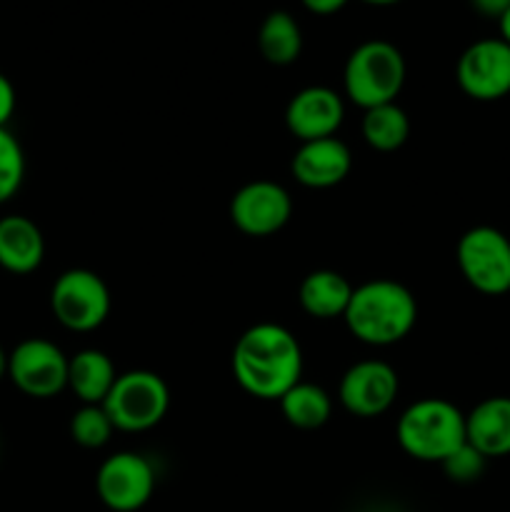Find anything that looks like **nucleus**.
I'll use <instances>...</instances> for the list:
<instances>
[{
  "label": "nucleus",
  "instance_id": "1",
  "mask_svg": "<svg viewBox=\"0 0 510 512\" xmlns=\"http://www.w3.org/2000/svg\"><path fill=\"white\" fill-rule=\"evenodd\" d=\"M235 383L258 400H280L303 375L298 338L278 323L245 330L233 348Z\"/></svg>",
  "mask_w": 510,
  "mask_h": 512
},
{
  "label": "nucleus",
  "instance_id": "2",
  "mask_svg": "<svg viewBox=\"0 0 510 512\" xmlns=\"http://www.w3.org/2000/svg\"><path fill=\"white\" fill-rule=\"evenodd\" d=\"M343 320L360 343L385 348L400 343L415 328L418 303L403 283L370 280L353 288Z\"/></svg>",
  "mask_w": 510,
  "mask_h": 512
},
{
  "label": "nucleus",
  "instance_id": "3",
  "mask_svg": "<svg viewBox=\"0 0 510 512\" xmlns=\"http://www.w3.org/2000/svg\"><path fill=\"white\" fill-rule=\"evenodd\" d=\"M395 438L410 458L420 463H443L465 443V415L450 400H415L400 413Z\"/></svg>",
  "mask_w": 510,
  "mask_h": 512
},
{
  "label": "nucleus",
  "instance_id": "4",
  "mask_svg": "<svg viewBox=\"0 0 510 512\" xmlns=\"http://www.w3.org/2000/svg\"><path fill=\"white\" fill-rule=\"evenodd\" d=\"M405 83V58L388 40H365L350 53L343 70L345 95L358 108L395 103Z\"/></svg>",
  "mask_w": 510,
  "mask_h": 512
},
{
  "label": "nucleus",
  "instance_id": "5",
  "mask_svg": "<svg viewBox=\"0 0 510 512\" xmlns=\"http://www.w3.org/2000/svg\"><path fill=\"white\" fill-rule=\"evenodd\" d=\"M115 430L123 433H145L165 418L170 408V390L158 373L150 370H130L118 375L103 400Z\"/></svg>",
  "mask_w": 510,
  "mask_h": 512
},
{
  "label": "nucleus",
  "instance_id": "6",
  "mask_svg": "<svg viewBox=\"0 0 510 512\" xmlns=\"http://www.w3.org/2000/svg\"><path fill=\"white\" fill-rule=\"evenodd\" d=\"M455 258L463 278L478 293L505 295L510 290V240L498 228H470L458 240Z\"/></svg>",
  "mask_w": 510,
  "mask_h": 512
},
{
  "label": "nucleus",
  "instance_id": "7",
  "mask_svg": "<svg viewBox=\"0 0 510 512\" xmlns=\"http://www.w3.org/2000/svg\"><path fill=\"white\" fill-rule=\"evenodd\" d=\"M50 308L63 328L73 333H90L108 318L110 290L93 270H65L50 290Z\"/></svg>",
  "mask_w": 510,
  "mask_h": 512
},
{
  "label": "nucleus",
  "instance_id": "8",
  "mask_svg": "<svg viewBox=\"0 0 510 512\" xmlns=\"http://www.w3.org/2000/svg\"><path fill=\"white\" fill-rule=\"evenodd\" d=\"M68 363L70 358L55 343L30 338L8 355V378L30 398H53L68 388Z\"/></svg>",
  "mask_w": 510,
  "mask_h": 512
},
{
  "label": "nucleus",
  "instance_id": "9",
  "mask_svg": "<svg viewBox=\"0 0 510 512\" xmlns=\"http://www.w3.org/2000/svg\"><path fill=\"white\" fill-rule=\"evenodd\" d=\"M100 503L113 512H138L155 493V470L138 453H115L95 475Z\"/></svg>",
  "mask_w": 510,
  "mask_h": 512
},
{
  "label": "nucleus",
  "instance_id": "10",
  "mask_svg": "<svg viewBox=\"0 0 510 512\" xmlns=\"http://www.w3.org/2000/svg\"><path fill=\"white\" fill-rule=\"evenodd\" d=\"M455 78L468 98L493 103L510 93V45L503 38H483L463 50Z\"/></svg>",
  "mask_w": 510,
  "mask_h": 512
},
{
  "label": "nucleus",
  "instance_id": "11",
  "mask_svg": "<svg viewBox=\"0 0 510 512\" xmlns=\"http://www.w3.org/2000/svg\"><path fill=\"white\" fill-rule=\"evenodd\" d=\"M293 215V198L273 180H253L230 200V220L250 238H268L285 228Z\"/></svg>",
  "mask_w": 510,
  "mask_h": 512
},
{
  "label": "nucleus",
  "instance_id": "12",
  "mask_svg": "<svg viewBox=\"0 0 510 512\" xmlns=\"http://www.w3.org/2000/svg\"><path fill=\"white\" fill-rule=\"evenodd\" d=\"M398 373L383 360H363L345 370L340 380V405L355 418H378L398 398Z\"/></svg>",
  "mask_w": 510,
  "mask_h": 512
},
{
  "label": "nucleus",
  "instance_id": "13",
  "mask_svg": "<svg viewBox=\"0 0 510 512\" xmlns=\"http://www.w3.org/2000/svg\"><path fill=\"white\" fill-rule=\"evenodd\" d=\"M343 118V98L325 85L303 88L290 98L288 108H285V125L300 143L333 138L343 125Z\"/></svg>",
  "mask_w": 510,
  "mask_h": 512
},
{
  "label": "nucleus",
  "instance_id": "14",
  "mask_svg": "<svg viewBox=\"0 0 510 512\" xmlns=\"http://www.w3.org/2000/svg\"><path fill=\"white\" fill-rule=\"evenodd\" d=\"M350 168H353V155H350L348 145L343 140L333 138H320L300 143L295 150L293 163V178L298 180L305 188H333V185L343 183L348 178Z\"/></svg>",
  "mask_w": 510,
  "mask_h": 512
},
{
  "label": "nucleus",
  "instance_id": "15",
  "mask_svg": "<svg viewBox=\"0 0 510 512\" xmlns=\"http://www.w3.org/2000/svg\"><path fill=\"white\" fill-rule=\"evenodd\" d=\"M465 440L485 458L510 455V398H485L465 415Z\"/></svg>",
  "mask_w": 510,
  "mask_h": 512
},
{
  "label": "nucleus",
  "instance_id": "16",
  "mask_svg": "<svg viewBox=\"0 0 510 512\" xmlns=\"http://www.w3.org/2000/svg\"><path fill=\"white\" fill-rule=\"evenodd\" d=\"M45 258V240L38 225L25 215L0 220V268L15 275H28Z\"/></svg>",
  "mask_w": 510,
  "mask_h": 512
},
{
  "label": "nucleus",
  "instance_id": "17",
  "mask_svg": "<svg viewBox=\"0 0 510 512\" xmlns=\"http://www.w3.org/2000/svg\"><path fill=\"white\" fill-rule=\"evenodd\" d=\"M353 295V285L335 270H313L298 288L300 308L318 320L343 318Z\"/></svg>",
  "mask_w": 510,
  "mask_h": 512
},
{
  "label": "nucleus",
  "instance_id": "18",
  "mask_svg": "<svg viewBox=\"0 0 510 512\" xmlns=\"http://www.w3.org/2000/svg\"><path fill=\"white\" fill-rule=\"evenodd\" d=\"M118 380L115 365L103 350H80L68 363V388L83 405H103Z\"/></svg>",
  "mask_w": 510,
  "mask_h": 512
},
{
  "label": "nucleus",
  "instance_id": "19",
  "mask_svg": "<svg viewBox=\"0 0 510 512\" xmlns=\"http://www.w3.org/2000/svg\"><path fill=\"white\" fill-rule=\"evenodd\" d=\"M278 403L283 418L300 430L323 428L333 413V400H330L328 390L315 383H303V380L293 385Z\"/></svg>",
  "mask_w": 510,
  "mask_h": 512
},
{
  "label": "nucleus",
  "instance_id": "20",
  "mask_svg": "<svg viewBox=\"0 0 510 512\" xmlns=\"http://www.w3.org/2000/svg\"><path fill=\"white\" fill-rule=\"evenodd\" d=\"M258 48L273 65H290L303 50V33L295 18L285 10H275L263 20L258 30Z\"/></svg>",
  "mask_w": 510,
  "mask_h": 512
},
{
  "label": "nucleus",
  "instance_id": "21",
  "mask_svg": "<svg viewBox=\"0 0 510 512\" xmlns=\"http://www.w3.org/2000/svg\"><path fill=\"white\" fill-rule=\"evenodd\" d=\"M410 135V120L400 105L385 103L365 110L363 115V138L370 148L380 153H393L403 148Z\"/></svg>",
  "mask_w": 510,
  "mask_h": 512
},
{
  "label": "nucleus",
  "instance_id": "22",
  "mask_svg": "<svg viewBox=\"0 0 510 512\" xmlns=\"http://www.w3.org/2000/svg\"><path fill=\"white\" fill-rule=\"evenodd\" d=\"M115 425L110 423L108 413L103 405H83L75 410L73 420H70V438L80 445V448H103L108 440L113 438Z\"/></svg>",
  "mask_w": 510,
  "mask_h": 512
},
{
  "label": "nucleus",
  "instance_id": "23",
  "mask_svg": "<svg viewBox=\"0 0 510 512\" xmlns=\"http://www.w3.org/2000/svg\"><path fill=\"white\" fill-rule=\"evenodd\" d=\"M25 178V155L18 138L8 128H0V205L8 203Z\"/></svg>",
  "mask_w": 510,
  "mask_h": 512
},
{
  "label": "nucleus",
  "instance_id": "24",
  "mask_svg": "<svg viewBox=\"0 0 510 512\" xmlns=\"http://www.w3.org/2000/svg\"><path fill=\"white\" fill-rule=\"evenodd\" d=\"M485 463H488V458H485L483 453H478V450L465 440V443L460 445L453 455H448L440 465H443L445 475H448L453 483L465 485L475 483V480L485 473Z\"/></svg>",
  "mask_w": 510,
  "mask_h": 512
},
{
  "label": "nucleus",
  "instance_id": "25",
  "mask_svg": "<svg viewBox=\"0 0 510 512\" xmlns=\"http://www.w3.org/2000/svg\"><path fill=\"white\" fill-rule=\"evenodd\" d=\"M15 113V88L3 73H0V128L8 125V120Z\"/></svg>",
  "mask_w": 510,
  "mask_h": 512
},
{
  "label": "nucleus",
  "instance_id": "26",
  "mask_svg": "<svg viewBox=\"0 0 510 512\" xmlns=\"http://www.w3.org/2000/svg\"><path fill=\"white\" fill-rule=\"evenodd\" d=\"M470 3L485 18H500L510 8V0H470Z\"/></svg>",
  "mask_w": 510,
  "mask_h": 512
},
{
  "label": "nucleus",
  "instance_id": "27",
  "mask_svg": "<svg viewBox=\"0 0 510 512\" xmlns=\"http://www.w3.org/2000/svg\"><path fill=\"white\" fill-rule=\"evenodd\" d=\"M300 3L315 15H333L338 13V10H343L348 0H300Z\"/></svg>",
  "mask_w": 510,
  "mask_h": 512
},
{
  "label": "nucleus",
  "instance_id": "28",
  "mask_svg": "<svg viewBox=\"0 0 510 512\" xmlns=\"http://www.w3.org/2000/svg\"><path fill=\"white\" fill-rule=\"evenodd\" d=\"M498 25H500V38L505 40V43L510 45V8L505 10L503 15L498 18Z\"/></svg>",
  "mask_w": 510,
  "mask_h": 512
},
{
  "label": "nucleus",
  "instance_id": "29",
  "mask_svg": "<svg viewBox=\"0 0 510 512\" xmlns=\"http://www.w3.org/2000/svg\"><path fill=\"white\" fill-rule=\"evenodd\" d=\"M8 375V355H5V350L0 348V380Z\"/></svg>",
  "mask_w": 510,
  "mask_h": 512
},
{
  "label": "nucleus",
  "instance_id": "30",
  "mask_svg": "<svg viewBox=\"0 0 510 512\" xmlns=\"http://www.w3.org/2000/svg\"><path fill=\"white\" fill-rule=\"evenodd\" d=\"M363 3H368V5H393V3H400V0H363Z\"/></svg>",
  "mask_w": 510,
  "mask_h": 512
}]
</instances>
